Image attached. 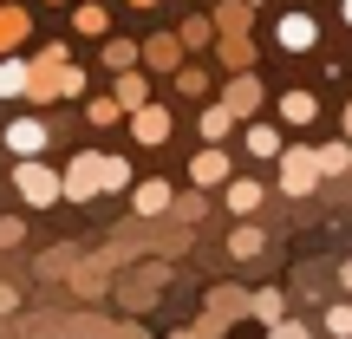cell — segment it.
Here are the masks:
<instances>
[{
	"instance_id": "obj_39",
	"label": "cell",
	"mask_w": 352,
	"mask_h": 339,
	"mask_svg": "<svg viewBox=\"0 0 352 339\" xmlns=\"http://www.w3.org/2000/svg\"><path fill=\"white\" fill-rule=\"evenodd\" d=\"M346 138H352V98H346Z\"/></svg>"
},
{
	"instance_id": "obj_23",
	"label": "cell",
	"mask_w": 352,
	"mask_h": 339,
	"mask_svg": "<svg viewBox=\"0 0 352 339\" xmlns=\"http://www.w3.org/2000/svg\"><path fill=\"white\" fill-rule=\"evenodd\" d=\"M222 65H228V72H248V65H254V46L241 33H222Z\"/></svg>"
},
{
	"instance_id": "obj_7",
	"label": "cell",
	"mask_w": 352,
	"mask_h": 339,
	"mask_svg": "<svg viewBox=\"0 0 352 339\" xmlns=\"http://www.w3.org/2000/svg\"><path fill=\"white\" fill-rule=\"evenodd\" d=\"M222 105H228V111H235V124H248V118H261V78H254V72H235V78H228V91H222Z\"/></svg>"
},
{
	"instance_id": "obj_12",
	"label": "cell",
	"mask_w": 352,
	"mask_h": 339,
	"mask_svg": "<svg viewBox=\"0 0 352 339\" xmlns=\"http://www.w3.org/2000/svg\"><path fill=\"white\" fill-rule=\"evenodd\" d=\"M241 144H248V157H274V164H280V151H287V144H280V124H267V118H248V124H241Z\"/></svg>"
},
{
	"instance_id": "obj_6",
	"label": "cell",
	"mask_w": 352,
	"mask_h": 339,
	"mask_svg": "<svg viewBox=\"0 0 352 339\" xmlns=\"http://www.w3.org/2000/svg\"><path fill=\"white\" fill-rule=\"evenodd\" d=\"M228 176H235V157H228L222 144H202V151L189 157V183L196 189H215V183H228Z\"/></svg>"
},
{
	"instance_id": "obj_17",
	"label": "cell",
	"mask_w": 352,
	"mask_h": 339,
	"mask_svg": "<svg viewBox=\"0 0 352 339\" xmlns=\"http://www.w3.org/2000/svg\"><path fill=\"white\" fill-rule=\"evenodd\" d=\"M26 33H33V13L26 7H0V52L26 46Z\"/></svg>"
},
{
	"instance_id": "obj_16",
	"label": "cell",
	"mask_w": 352,
	"mask_h": 339,
	"mask_svg": "<svg viewBox=\"0 0 352 339\" xmlns=\"http://www.w3.org/2000/svg\"><path fill=\"white\" fill-rule=\"evenodd\" d=\"M196 131H202V144H228V131H235V111H228L222 98H215V105H202Z\"/></svg>"
},
{
	"instance_id": "obj_1",
	"label": "cell",
	"mask_w": 352,
	"mask_h": 339,
	"mask_svg": "<svg viewBox=\"0 0 352 339\" xmlns=\"http://www.w3.org/2000/svg\"><path fill=\"white\" fill-rule=\"evenodd\" d=\"M13 189H20L33 209H59V202H65L59 170H52V164H39V157H20V164H13Z\"/></svg>"
},
{
	"instance_id": "obj_10",
	"label": "cell",
	"mask_w": 352,
	"mask_h": 339,
	"mask_svg": "<svg viewBox=\"0 0 352 339\" xmlns=\"http://www.w3.org/2000/svg\"><path fill=\"white\" fill-rule=\"evenodd\" d=\"M170 202H176V189L164 183V176H144V183H131V209H138V215H170Z\"/></svg>"
},
{
	"instance_id": "obj_40",
	"label": "cell",
	"mask_w": 352,
	"mask_h": 339,
	"mask_svg": "<svg viewBox=\"0 0 352 339\" xmlns=\"http://www.w3.org/2000/svg\"><path fill=\"white\" fill-rule=\"evenodd\" d=\"M124 7H157V0H124Z\"/></svg>"
},
{
	"instance_id": "obj_29",
	"label": "cell",
	"mask_w": 352,
	"mask_h": 339,
	"mask_svg": "<svg viewBox=\"0 0 352 339\" xmlns=\"http://www.w3.org/2000/svg\"><path fill=\"white\" fill-rule=\"evenodd\" d=\"M176 91L202 98V91H209V72H202V65H176Z\"/></svg>"
},
{
	"instance_id": "obj_5",
	"label": "cell",
	"mask_w": 352,
	"mask_h": 339,
	"mask_svg": "<svg viewBox=\"0 0 352 339\" xmlns=\"http://www.w3.org/2000/svg\"><path fill=\"white\" fill-rule=\"evenodd\" d=\"M170 131H176L170 105H138V111H131V138H138L144 151H157V144H170Z\"/></svg>"
},
{
	"instance_id": "obj_25",
	"label": "cell",
	"mask_w": 352,
	"mask_h": 339,
	"mask_svg": "<svg viewBox=\"0 0 352 339\" xmlns=\"http://www.w3.org/2000/svg\"><path fill=\"white\" fill-rule=\"evenodd\" d=\"M261 248H267V235H261L254 222H241L235 235H228V254H241V261H248V254H261Z\"/></svg>"
},
{
	"instance_id": "obj_24",
	"label": "cell",
	"mask_w": 352,
	"mask_h": 339,
	"mask_svg": "<svg viewBox=\"0 0 352 339\" xmlns=\"http://www.w3.org/2000/svg\"><path fill=\"white\" fill-rule=\"evenodd\" d=\"M98 170H104V196H118V189H131V164L111 151H98Z\"/></svg>"
},
{
	"instance_id": "obj_43",
	"label": "cell",
	"mask_w": 352,
	"mask_h": 339,
	"mask_svg": "<svg viewBox=\"0 0 352 339\" xmlns=\"http://www.w3.org/2000/svg\"><path fill=\"white\" fill-rule=\"evenodd\" d=\"M346 176H352V170H346Z\"/></svg>"
},
{
	"instance_id": "obj_9",
	"label": "cell",
	"mask_w": 352,
	"mask_h": 339,
	"mask_svg": "<svg viewBox=\"0 0 352 339\" xmlns=\"http://www.w3.org/2000/svg\"><path fill=\"white\" fill-rule=\"evenodd\" d=\"M274 39H280L287 52H314V46H320V20H314V13H287V20L274 26Z\"/></svg>"
},
{
	"instance_id": "obj_41",
	"label": "cell",
	"mask_w": 352,
	"mask_h": 339,
	"mask_svg": "<svg viewBox=\"0 0 352 339\" xmlns=\"http://www.w3.org/2000/svg\"><path fill=\"white\" fill-rule=\"evenodd\" d=\"M248 7H267V0H248Z\"/></svg>"
},
{
	"instance_id": "obj_2",
	"label": "cell",
	"mask_w": 352,
	"mask_h": 339,
	"mask_svg": "<svg viewBox=\"0 0 352 339\" xmlns=\"http://www.w3.org/2000/svg\"><path fill=\"white\" fill-rule=\"evenodd\" d=\"M320 183H327V176H320V151L314 144H287V151H280V189H287V196H314Z\"/></svg>"
},
{
	"instance_id": "obj_19",
	"label": "cell",
	"mask_w": 352,
	"mask_h": 339,
	"mask_svg": "<svg viewBox=\"0 0 352 339\" xmlns=\"http://www.w3.org/2000/svg\"><path fill=\"white\" fill-rule=\"evenodd\" d=\"M98 59H104V72H131V65H138L144 59V46H138V39H104V52H98Z\"/></svg>"
},
{
	"instance_id": "obj_14",
	"label": "cell",
	"mask_w": 352,
	"mask_h": 339,
	"mask_svg": "<svg viewBox=\"0 0 352 339\" xmlns=\"http://www.w3.org/2000/svg\"><path fill=\"white\" fill-rule=\"evenodd\" d=\"M222 202H228L235 215H254V209L267 202V189L254 183V176H228V183H222Z\"/></svg>"
},
{
	"instance_id": "obj_27",
	"label": "cell",
	"mask_w": 352,
	"mask_h": 339,
	"mask_svg": "<svg viewBox=\"0 0 352 339\" xmlns=\"http://www.w3.org/2000/svg\"><path fill=\"white\" fill-rule=\"evenodd\" d=\"M320 320H327V333H333V339H352V300H333Z\"/></svg>"
},
{
	"instance_id": "obj_30",
	"label": "cell",
	"mask_w": 352,
	"mask_h": 339,
	"mask_svg": "<svg viewBox=\"0 0 352 339\" xmlns=\"http://www.w3.org/2000/svg\"><path fill=\"white\" fill-rule=\"evenodd\" d=\"M59 98H85V72H78L72 59L59 65Z\"/></svg>"
},
{
	"instance_id": "obj_38",
	"label": "cell",
	"mask_w": 352,
	"mask_h": 339,
	"mask_svg": "<svg viewBox=\"0 0 352 339\" xmlns=\"http://www.w3.org/2000/svg\"><path fill=\"white\" fill-rule=\"evenodd\" d=\"M340 281H346V287H352V261H346V267H340Z\"/></svg>"
},
{
	"instance_id": "obj_22",
	"label": "cell",
	"mask_w": 352,
	"mask_h": 339,
	"mask_svg": "<svg viewBox=\"0 0 352 339\" xmlns=\"http://www.w3.org/2000/svg\"><path fill=\"white\" fill-rule=\"evenodd\" d=\"M72 26H78L85 39H98L104 26H111V13H104V0H78V7H72Z\"/></svg>"
},
{
	"instance_id": "obj_18",
	"label": "cell",
	"mask_w": 352,
	"mask_h": 339,
	"mask_svg": "<svg viewBox=\"0 0 352 339\" xmlns=\"http://www.w3.org/2000/svg\"><path fill=\"white\" fill-rule=\"evenodd\" d=\"M314 151H320V176H346L352 170V138H327Z\"/></svg>"
},
{
	"instance_id": "obj_33",
	"label": "cell",
	"mask_w": 352,
	"mask_h": 339,
	"mask_svg": "<svg viewBox=\"0 0 352 339\" xmlns=\"http://www.w3.org/2000/svg\"><path fill=\"white\" fill-rule=\"evenodd\" d=\"M267 339H314V333H307L300 320H274V327H267Z\"/></svg>"
},
{
	"instance_id": "obj_34",
	"label": "cell",
	"mask_w": 352,
	"mask_h": 339,
	"mask_svg": "<svg viewBox=\"0 0 352 339\" xmlns=\"http://www.w3.org/2000/svg\"><path fill=\"white\" fill-rule=\"evenodd\" d=\"M20 235H26V228H20V215H0V248H13Z\"/></svg>"
},
{
	"instance_id": "obj_42",
	"label": "cell",
	"mask_w": 352,
	"mask_h": 339,
	"mask_svg": "<svg viewBox=\"0 0 352 339\" xmlns=\"http://www.w3.org/2000/svg\"><path fill=\"white\" fill-rule=\"evenodd\" d=\"M52 7H59V0H52Z\"/></svg>"
},
{
	"instance_id": "obj_36",
	"label": "cell",
	"mask_w": 352,
	"mask_h": 339,
	"mask_svg": "<svg viewBox=\"0 0 352 339\" xmlns=\"http://www.w3.org/2000/svg\"><path fill=\"white\" fill-rule=\"evenodd\" d=\"M340 20H346V26H352V0H340Z\"/></svg>"
},
{
	"instance_id": "obj_20",
	"label": "cell",
	"mask_w": 352,
	"mask_h": 339,
	"mask_svg": "<svg viewBox=\"0 0 352 339\" xmlns=\"http://www.w3.org/2000/svg\"><path fill=\"white\" fill-rule=\"evenodd\" d=\"M248 314L261 320V327H274V320H287V294H280V287H261V294H248Z\"/></svg>"
},
{
	"instance_id": "obj_32",
	"label": "cell",
	"mask_w": 352,
	"mask_h": 339,
	"mask_svg": "<svg viewBox=\"0 0 352 339\" xmlns=\"http://www.w3.org/2000/svg\"><path fill=\"white\" fill-rule=\"evenodd\" d=\"M202 209H209V202H202V189H196V196H176V202H170V215H183V222H196Z\"/></svg>"
},
{
	"instance_id": "obj_11",
	"label": "cell",
	"mask_w": 352,
	"mask_h": 339,
	"mask_svg": "<svg viewBox=\"0 0 352 339\" xmlns=\"http://www.w3.org/2000/svg\"><path fill=\"white\" fill-rule=\"evenodd\" d=\"M183 33H157V39H144V65H151V72H176V65H183Z\"/></svg>"
},
{
	"instance_id": "obj_21",
	"label": "cell",
	"mask_w": 352,
	"mask_h": 339,
	"mask_svg": "<svg viewBox=\"0 0 352 339\" xmlns=\"http://www.w3.org/2000/svg\"><path fill=\"white\" fill-rule=\"evenodd\" d=\"M26 72H33L26 59H13V52H0V98H26Z\"/></svg>"
},
{
	"instance_id": "obj_15",
	"label": "cell",
	"mask_w": 352,
	"mask_h": 339,
	"mask_svg": "<svg viewBox=\"0 0 352 339\" xmlns=\"http://www.w3.org/2000/svg\"><path fill=\"white\" fill-rule=\"evenodd\" d=\"M111 98L124 105V111H138V105H151V78L131 65V72H118V78H111Z\"/></svg>"
},
{
	"instance_id": "obj_31",
	"label": "cell",
	"mask_w": 352,
	"mask_h": 339,
	"mask_svg": "<svg viewBox=\"0 0 352 339\" xmlns=\"http://www.w3.org/2000/svg\"><path fill=\"white\" fill-rule=\"evenodd\" d=\"M215 39V20H183V46H209Z\"/></svg>"
},
{
	"instance_id": "obj_37",
	"label": "cell",
	"mask_w": 352,
	"mask_h": 339,
	"mask_svg": "<svg viewBox=\"0 0 352 339\" xmlns=\"http://www.w3.org/2000/svg\"><path fill=\"white\" fill-rule=\"evenodd\" d=\"M170 339H202V327H189V333H170Z\"/></svg>"
},
{
	"instance_id": "obj_8",
	"label": "cell",
	"mask_w": 352,
	"mask_h": 339,
	"mask_svg": "<svg viewBox=\"0 0 352 339\" xmlns=\"http://www.w3.org/2000/svg\"><path fill=\"white\" fill-rule=\"evenodd\" d=\"M46 138H52L46 118H13V124H7V151L13 157H39V151H46Z\"/></svg>"
},
{
	"instance_id": "obj_35",
	"label": "cell",
	"mask_w": 352,
	"mask_h": 339,
	"mask_svg": "<svg viewBox=\"0 0 352 339\" xmlns=\"http://www.w3.org/2000/svg\"><path fill=\"white\" fill-rule=\"evenodd\" d=\"M13 307H20V294H13L7 281H0V314H13Z\"/></svg>"
},
{
	"instance_id": "obj_3",
	"label": "cell",
	"mask_w": 352,
	"mask_h": 339,
	"mask_svg": "<svg viewBox=\"0 0 352 339\" xmlns=\"http://www.w3.org/2000/svg\"><path fill=\"white\" fill-rule=\"evenodd\" d=\"M59 189H65V202H91V196H104V170H98V151H78L72 164L59 170Z\"/></svg>"
},
{
	"instance_id": "obj_13",
	"label": "cell",
	"mask_w": 352,
	"mask_h": 339,
	"mask_svg": "<svg viewBox=\"0 0 352 339\" xmlns=\"http://www.w3.org/2000/svg\"><path fill=\"white\" fill-rule=\"evenodd\" d=\"M320 118V98L307 85H294V91H280V124H294V131H307Z\"/></svg>"
},
{
	"instance_id": "obj_28",
	"label": "cell",
	"mask_w": 352,
	"mask_h": 339,
	"mask_svg": "<svg viewBox=\"0 0 352 339\" xmlns=\"http://www.w3.org/2000/svg\"><path fill=\"white\" fill-rule=\"evenodd\" d=\"M118 118H124V105H118V98H91V105H85V124H98V131L118 124Z\"/></svg>"
},
{
	"instance_id": "obj_26",
	"label": "cell",
	"mask_w": 352,
	"mask_h": 339,
	"mask_svg": "<svg viewBox=\"0 0 352 339\" xmlns=\"http://www.w3.org/2000/svg\"><path fill=\"white\" fill-rule=\"evenodd\" d=\"M248 26V0H228V7H215V33H241Z\"/></svg>"
},
{
	"instance_id": "obj_4",
	"label": "cell",
	"mask_w": 352,
	"mask_h": 339,
	"mask_svg": "<svg viewBox=\"0 0 352 339\" xmlns=\"http://www.w3.org/2000/svg\"><path fill=\"white\" fill-rule=\"evenodd\" d=\"M33 72H26V98L33 105H52L59 98V65H65V46H46L39 59H26Z\"/></svg>"
}]
</instances>
